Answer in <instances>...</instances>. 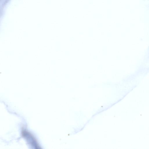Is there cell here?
<instances>
[{
	"label": "cell",
	"mask_w": 149,
	"mask_h": 149,
	"mask_svg": "<svg viewBox=\"0 0 149 149\" xmlns=\"http://www.w3.org/2000/svg\"><path fill=\"white\" fill-rule=\"evenodd\" d=\"M22 135L27 142L36 149L40 148L37 140L30 132L25 130H22Z\"/></svg>",
	"instance_id": "obj_1"
}]
</instances>
